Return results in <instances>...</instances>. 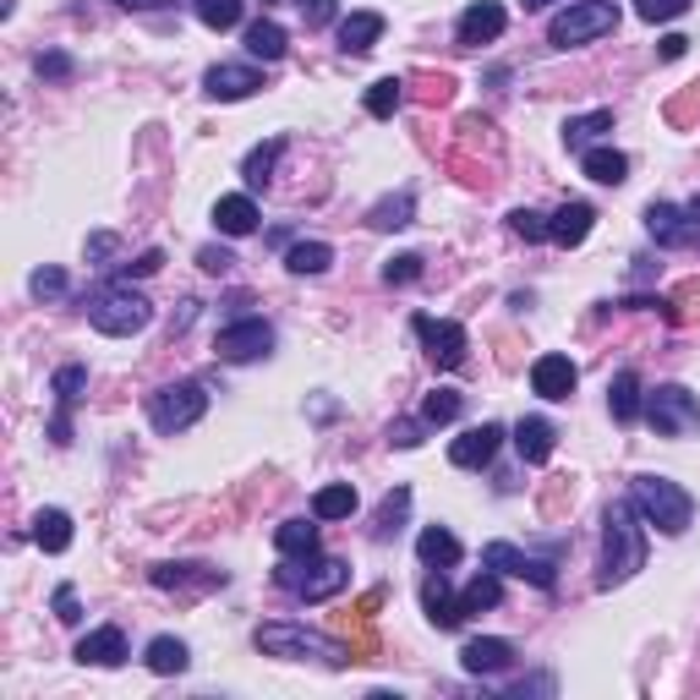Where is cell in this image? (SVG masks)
<instances>
[{"mask_svg":"<svg viewBox=\"0 0 700 700\" xmlns=\"http://www.w3.org/2000/svg\"><path fill=\"white\" fill-rule=\"evenodd\" d=\"M400 104H405V83H400V78H378V83L367 87V110H372L378 121H389Z\"/></svg>","mask_w":700,"mask_h":700,"instance_id":"8d00e7d4","label":"cell"},{"mask_svg":"<svg viewBox=\"0 0 700 700\" xmlns=\"http://www.w3.org/2000/svg\"><path fill=\"white\" fill-rule=\"evenodd\" d=\"M346 515H356V487L350 482H334L312 498V521H346Z\"/></svg>","mask_w":700,"mask_h":700,"instance_id":"4dcf8cb0","label":"cell"},{"mask_svg":"<svg viewBox=\"0 0 700 700\" xmlns=\"http://www.w3.org/2000/svg\"><path fill=\"white\" fill-rule=\"evenodd\" d=\"M482 564H487V569H498V575H515V580H531V586L553 591V564H547V558H536V553L509 547V542H487Z\"/></svg>","mask_w":700,"mask_h":700,"instance_id":"30bf717a","label":"cell"},{"mask_svg":"<svg viewBox=\"0 0 700 700\" xmlns=\"http://www.w3.org/2000/svg\"><path fill=\"white\" fill-rule=\"evenodd\" d=\"M629 498H635V509L646 515V525H657L662 536H684L690 521H696V498H690L679 482H668V476H635Z\"/></svg>","mask_w":700,"mask_h":700,"instance_id":"3957f363","label":"cell"},{"mask_svg":"<svg viewBox=\"0 0 700 700\" xmlns=\"http://www.w3.org/2000/svg\"><path fill=\"white\" fill-rule=\"evenodd\" d=\"M110 253H115V236H93L87 241V258H110Z\"/></svg>","mask_w":700,"mask_h":700,"instance_id":"db71d44e","label":"cell"},{"mask_svg":"<svg viewBox=\"0 0 700 700\" xmlns=\"http://www.w3.org/2000/svg\"><path fill=\"white\" fill-rule=\"evenodd\" d=\"M422 608H428V618H433L437 629H460V618H465V608L449 597V580H443V569H433V575L422 580Z\"/></svg>","mask_w":700,"mask_h":700,"instance_id":"44dd1931","label":"cell"},{"mask_svg":"<svg viewBox=\"0 0 700 700\" xmlns=\"http://www.w3.org/2000/svg\"><path fill=\"white\" fill-rule=\"evenodd\" d=\"M498 443H504V428H498V422H482V428H465V433L449 443V460H454L460 471H482V465L498 454Z\"/></svg>","mask_w":700,"mask_h":700,"instance_id":"4fadbf2b","label":"cell"},{"mask_svg":"<svg viewBox=\"0 0 700 700\" xmlns=\"http://www.w3.org/2000/svg\"><path fill=\"white\" fill-rule=\"evenodd\" d=\"M684 50H690V39H684V33H668V39H662V61H679Z\"/></svg>","mask_w":700,"mask_h":700,"instance_id":"f5cc1de1","label":"cell"},{"mask_svg":"<svg viewBox=\"0 0 700 700\" xmlns=\"http://www.w3.org/2000/svg\"><path fill=\"white\" fill-rule=\"evenodd\" d=\"M334 262V247L329 241H296L290 253H285V268L290 274H323Z\"/></svg>","mask_w":700,"mask_h":700,"instance_id":"1f68e13d","label":"cell"},{"mask_svg":"<svg viewBox=\"0 0 700 700\" xmlns=\"http://www.w3.org/2000/svg\"><path fill=\"white\" fill-rule=\"evenodd\" d=\"M159 262H165V253H143V258L121 262V279H143V274H159Z\"/></svg>","mask_w":700,"mask_h":700,"instance_id":"bcb514c9","label":"cell"},{"mask_svg":"<svg viewBox=\"0 0 700 700\" xmlns=\"http://www.w3.org/2000/svg\"><path fill=\"white\" fill-rule=\"evenodd\" d=\"M389 443H400V449H416V443H422V422H394V428H389Z\"/></svg>","mask_w":700,"mask_h":700,"instance_id":"681fc988","label":"cell"},{"mask_svg":"<svg viewBox=\"0 0 700 700\" xmlns=\"http://www.w3.org/2000/svg\"><path fill=\"white\" fill-rule=\"evenodd\" d=\"M575 383H580V372H575L569 356H536V367H531V389H536L542 400H569Z\"/></svg>","mask_w":700,"mask_h":700,"instance_id":"9a60e30c","label":"cell"},{"mask_svg":"<svg viewBox=\"0 0 700 700\" xmlns=\"http://www.w3.org/2000/svg\"><path fill=\"white\" fill-rule=\"evenodd\" d=\"M460 662H465V673H504L515 662V646L498 640V635H476V640H465Z\"/></svg>","mask_w":700,"mask_h":700,"instance_id":"2e32d148","label":"cell"},{"mask_svg":"<svg viewBox=\"0 0 700 700\" xmlns=\"http://www.w3.org/2000/svg\"><path fill=\"white\" fill-rule=\"evenodd\" d=\"M39 72H44V78H66L72 61H66V55H39Z\"/></svg>","mask_w":700,"mask_h":700,"instance_id":"816d5d0a","label":"cell"},{"mask_svg":"<svg viewBox=\"0 0 700 700\" xmlns=\"http://www.w3.org/2000/svg\"><path fill=\"white\" fill-rule=\"evenodd\" d=\"M28 290H33L39 301H44V296H61V290H66V274H61V268H33Z\"/></svg>","mask_w":700,"mask_h":700,"instance_id":"7bdbcfd3","label":"cell"},{"mask_svg":"<svg viewBox=\"0 0 700 700\" xmlns=\"http://www.w3.org/2000/svg\"><path fill=\"white\" fill-rule=\"evenodd\" d=\"M646 422L657 428V437H690L700 433V400L684 383H657L646 394Z\"/></svg>","mask_w":700,"mask_h":700,"instance_id":"8992f818","label":"cell"},{"mask_svg":"<svg viewBox=\"0 0 700 700\" xmlns=\"http://www.w3.org/2000/svg\"><path fill=\"white\" fill-rule=\"evenodd\" d=\"M608 411H612V422H635L646 405H640V378L635 372H618L608 383Z\"/></svg>","mask_w":700,"mask_h":700,"instance_id":"f1b7e54d","label":"cell"},{"mask_svg":"<svg viewBox=\"0 0 700 700\" xmlns=\"http://www.w3.org/2000/svg\"><path fill=\"white\" fill-rule=\"evenodd\" d=\"M121 6H165V0H121Z\"/></svg>","mask_w":700,"mask_h":700,"instance_id":"9f6ffc18","label":"cell"},{"mask_svg":"<svg viewBox=\"0 0 700 700\" xmlns=\"http://www.w3.org/2000/svg\"><path fill=\"white\" fill-rule=\"evenodd\" d=\"M247 50H253L258 61H279V55H285V28L268 22V17H258V22L247 28Z\"/></svg>","mask_w":700,"mask_h":700,"instance_id":"d6a6232c","label":"cell"},{"mask_svg":"<svg viewBox=\"0 0 700 700\" xmlns=\"http://www.w3.org/2000/svg\"><path fill=\"white\" fill-rule=\"evenodd\" d=\"M55 618H61V624H78V618H83V612H78V591H72V586H61V591H55Z\"/></svg>","mask_w":700,"mask_h":700,"instance_id":"7dc6e473","label":"cell"},{"mask_svg":"<svg viewBox=\"0 0 700 700\" xmlns=\"http://www.w3.org/2000/svg\"><path fill=\"white\" fill-rule=\"evenodd\" d=\"M33 542H39L44 553H66V547H72V515H66V509H39Z\"/></svg>","mask_w":700,"mask_h":700,"instance_id":"4316f807","label":"cell"},{"mask_svg":"<svg viewBox=\"0 0 700 700\" xmlns=\"http://www.w3.org/2000/svg\"><path fill=\"white\" fill-rule=\"evenodd\" d=\"M214 225H219L225 236H253V230H258V203H253L247 192H230V197L214 203Z\"/></svg>","mask_w":700,"mask_h":700,"instance_id":"ffe728a7","label":"cell"},{"mask_svg":"<svg viewBox=\"0 0 700 700\" xmlns=\"http://www.w3.org/2000/svg\"><path fill=\"white\" fill-rule=\"evenodd\" d=\"M192 569H197V564H154L148 580H154L159 591H181V586L208 591V586H225V569H203V575H192Z\"/></svg>","mask_w":700,"mask_h":700,"instance_id":"7402d4cb","label":"cell"},{"mask_svg":"<svg viewBox=\"0 0 700 700\" xmlns=\"http://www.w3.org/2000/svg\"><path fill=\"white\" fill-rule=\"evenodd\" d=\"M197 262H203V268H208V274H225V268H230V253H225V247H203V253H197Z\"/></svg>","mask_w":700,"mask_h":700,"instance_id":"f907efd6","label":"cell"},{"mask_svg":"<svg viewBox=\"0 0 700 700\" xmlns=\"http://www.w3.org/2000/svg\"><path fill=\"white\" fill-rule=\"evenodd\" d=\"M646 230H651L662 247H696L700 241V197L690 203V208L651 203V208H646Z\"/></svg>","mask_w":700,"mask_h":700,"instance_id":"9c48e42d","label":"cell"},{"mask_svg":"<svg viewBox=\"0 0 700 700\" xmlns=\"http://www.w3.org/2000/svg\"><path fill=\"white\" fill-rule=\"evenodd\" d=\"M279 586L285 591H296L301 603H323V597H340L350 586V569L340 558H285V569H279Z\"/></svg>","mask_w":700,"mask_h":700,"instance_id":"52a82bcc","label":"cell"},{"mask_svg":"<svg viewBox=\"0 0 700 700\" xmlns=\"http://www.w3.org/2000/svg\"><path fill=\"white\" fill-rule=\"evenodd\" d=\"M416 553H422L428 569H437V564H460V536L443 531V525H428V531L416 536Z\"/></svg>","mask_w":700,"mask_h":700,"instance_id":"83f0119b","label":"cell"},{"mask_svg":"<svg viewBox=\"0 0 700 700\" xmlns=\"http://www.w3.org/2000/svg\"><path fill=\"white\" fill-rule=\"evenodd\" d=\"M87 323H93L99 334L126 340V334H143V329L154 323V301L137 296L132 285H110V290H99V296L87 301Z\"/></svg>","mask_w":700,"mask_h":700,"instance_id":"277c9868","label":"cell"},{"mask_svg":"<svg viewBox=\"0 0 700 700\" xmlns=\"http://www.w3.org/2000/svg\"><path fill=\"white\" fill-rule=\"evenodd\" d=\"M203 411H208V389L197 378H181V383H165L148 394V422L159 433H186Z\"/></svg>","mask_w":700,"mask_h":700,"instance_id":"5b68a950","label":"cell"},{"mask_svg":"<svg viewBox=\"0 0 700 700\" xmlns=\"http://www.w3.org/2000/svg\"><path fill=\"white\" fill-rule=\"evenodd\" d=\"M504 22H509V11H504L498 0H476V6L460 11V28H454V33H460L465 50H476V44H493V39L504 33Z\"/></svg>","mask_w":700,"mask_h":700,"instance_id":"5bb4252c","label":"cell"},{"mask_svg":"<svg viewBox=\"0 0 700 700\" xmlns=\"http://www.w3.org/2000/svg\"><path fill=\"white\" fill-rule=\"evenodd\" d=\"M509 230L525 236V241H542V236H547V219H542V214H531V208H515V214H509Z\"/></svg>","mask_w":700,"mask_h":700,"instance_id":"ee69618b","label":"cell"},{"mask_svg":"<svg viewBox=\"0 0 700 700\" xmlns=\"http://www.w3.org/2000/svg\"><path fill=\"white\" fill-rule=\"evenodd\" d=\"M378 39H383V17L378 11H350L346 22H340V44H346L350 55H367Z\"/></svg>","mask_w":700,"mask_h":700,"instance_id":"603a6c76","label":"cell"},{"mask_svg":"<svg viewBox=\"0 0 700 700\" xmlns=\"http://www.w3.org/2000/svg\"><path fill=\"white\" fill-rule=\"evenodd\" d=\"M498 603H504V586H498V575H487V569L460 591V608L465 612H487V608H498Z\"/></svg>","mask_w":700,"mask_h":700,"instance_id":"836d02e7","label":"cell"},{"mask_svg":"<svg viewBox=\"0 0 700 700\" xmlns=\"http://www.w3.org/2000/svg\"><path fill=\"white\" fill-rule=\"evenodd\" d=\"M416 340L428 346V356H433L437 367H460L465 361V346H471L454 318H416Z\"/></svg>","mask_w":700,"mask_h":700,"instance_id":"7c38bea8","label":"cell"},{"mask_svg":"<svg viewBox=\"0 0 700 700\" xmlns=\"http://www.w3.org/2000/svg\"><path fill=\"white\" fill-rule=\"evenodd\" d=\"M279 154H285V143H279V137H274V143H262V148H253V154H247V165H241L247 186H268V175H274V165H279Z\"/></svg>","mask_w":700,"mask_h":700,"instance_id":"74e56055","label":"cell"},{"mask_svg":"<svg viewBox=\"0 0 700 700\" xmlns=\"http://www.w3.org/2000/svg\"><path fill=\"white\" fill-rule=\"evenodd\" d=\"M635 569H646V515L635 498L608 509V553H603V586H624Z\"/></svg>","mask_w":700,"mask_h":700,"instance_id":"6da1fadb","label":"cell"},{"mask_svg":"<svg viewBox=\"0 0 700 700\" xmlns=\"http://www.w3.org/2000/svg\"><path fill=\"white\" fill-rule=\"evenodd\" d=\"M416 274H422V258H416V253H400V258L383 268V279H389V285H411Z\"/></svg>","mask_w":700,"mask_h":700,"instance_id":"f6af8a7d","label":"cell"},{"mask_svg":"<svg viewBox=\"0 0 700 700\" xmlns=\"http://www.w3.org/2000/svg\"><path fill=\"white\" fill-rule=\"evenodd\" d=\"M197 22L203 28H236L241 22V0H197Z\"/></svg>","mask_w":700,"mask_h":700,"instance_id":"f35d334b","label":"cell"},{"mask_svg":"<svg viewBox=\"0 0 700 700\" xmlns=\"http://www.w3.org/2000/svg\"><path fill=\"white\" fill-rule=\"evenodd\" d=\"M542 6H553V0H525V11H542Z\"/></svg>","mask_w":700,"mask_h":700,"instance_id":"11a10c76","label":"cell"},{"mask_svg":"<svg viewBox=\"0 0 700 700\" xmlns=\"http://www.w3.org/2000/svg\"><path fill=\"white\" fill-rule=\"evenodd\" d=\"M603 132H612V110H591V115H569V121H564V143H569L575 154H586Z\"/></svg>","mask_w":700,"mask_h":700,"instance_id":"d4e9b609","label":"cell"},{"mask_svg":"<svg viewBox=\"0 0 700 700\" xmlns=\"http://www.w3.org/2000/svg\"><path fill=\"white\" fill-rule=\"evenodd\" d=\"M460 416V394L454 389H433L428 405H422V422H454Z\"/></svg>","mask_w":700,"mask_h":700,"instance_id":"ab89813d","label":"cell"},{"mask_svg":"<svg viewBox=\"0 0 700 700\" xmlns=\"http://www.w3.org/2000/svg\"><path fill=\"white\" fill-rule=\"evenodd\" d=\"M580 165H586L591 181H603V186H618V181L629 175V159H624L618 148H586V154H580Z\"/></svg>","mask_w":700,"mask_h":700,"instance_id":"f546056e","label":"cell"},{"mask_svg":"<svg viewBox=\"0 0 700 700\" xmlns=\"http://www.w3.org/2000/svg\"><path fill=\"white\" fill-rule=\"evenodd\" d=\"M301 11H307V28H323V22H334V0H301Z\"/></svg>","mask_w":700,"mask_h":700,"instance_id":"c3c4849f","label":"cell"},{"mask_svg":"<svg viewBox=\"0 0 700 700\" xmlns=\"http://www.w3.org/2000/svg\"><path fill=\"white\" fill-rule=\"evenodd\" d=\"M405 504H411V493H405V487H394V493L383 498V509H378V536H389V531H394V521L405 515Z\"/></svg>","mask_w":700,"mask_h":700,"instance_id":"b9f144b4","label":"cell"},{"mask_svg":"<svg viewBox=\"0 0 700 700\" xmlns=\"http://www.w3.org/2000/svg\"><path fill=\"white\" fill-rule=\"evenodd\" d=\"M411 208H416V203H411V192L383 197V203L367 214V225H372V230H400V225H411Z\"/></svg>","mask_w":700,"mask_h":700,"instance_id":"d590c367","label":"cell"},{"mask_svg":"<svg viewBox=\"0 0 700 700\" xmlns=\"http://www.w3.org/2000/svg\"><path fill=\"white\" fill-rule=\"evenodd\" d=\"M219 361H258L274 350V329L262 323V318H241V323H230V329H219Z\"/></svg>","mask_w":700,"mask_h":700,"instance_id":"8fae6325","label":"cell"},{"mask_svg":"<svg viewBox=\"0 0 700 700\" xmlns=\"http://www.w3.org/2000/svg\"><path fill=\"white\" fill-rule=\"evenodd\" d=\"M203 87H208V99L236 104V99H253V93L262 87V78L253 72V66H214V72L203 78Z\"/></svg>","mask_w":700,"mask_h":700,"instance_id":"ac0fdd59","label":"cell"},{"mask_svg":"<svg viewBox=\"0 0 700 700\" xmlns=\"http://www.w3.org/2000/svg\"><path fill=\"white\" fill-rule=\"evenodd\" d=\"M553 422H542V416H525L521 428H515V449H521L525 465H542L547 454H553Z\"/></svg>","mask_w":700,"mask_h":700,"instance_id":"cb8c5ba5","label":"cell"},{"mask_svg":"<svg viewBox=\"0 0 700 700\" xmlns=\"http://www.w3.org/2000/svg\"><path fill=\"white\" fill-rule=\"evenodd\" d=\"M274 547L285 558H318V525L312 521H285L274 531Z\"/></svg>","mask_w":700,"mask_h":700,"instance_id":"484cf974","label":"cell"},{"mask_svg":"<svg viewBox=\"0 0 700 700\" xmlns=\"http://www.w3.org/2000/svg\"><path fill=\"white\" fill-rule=\"evenodd\" d=\"M635 11H640L646 22H673V17L690 11V0H635Z\"/></svg>","mask_w":700,"mask_h":700,"instance_id":"60d3db41","label":"cell"},{"mask_svg":"<svg viewBox=\"0 0 700 700\" xmlns=\"http://www.w3.org/2000/svg\"><path fill=\"white\" fill-rule=\"evenodd\" d=\"M612 28H618V6H612V0H580V6H569V11L553 17L547 39H553L558 50H569V44L603 39V33H612Z\"/></svg>","mask_w":700,"mask_h":700,"instance_id":"ba28073f","label":"cell"},{"mask_svg":"<svg viewBox=\"0 0 700 700\" xmlns=\"http://www.w3.org/2000/svg\"><path fill=\"white\" fill-rule=\"evenodd\" d=\"M258 651L262 657H285V662H329V668H346L350 651L340 640H329V635H318V629H307V624H258Z\"/></svg>","mask_w":700,"mask_h":700,"instance_id":"7a4b0ae2","label":"cell"},{"mask_svg":"<svg viewBox=\"0 0 700 700\" xmlns=\"http://www.w3.org/2000/svg\"><path fill=\"white\" fill-rule=\"evenodd\" d=\"M186 646L175 640V635H159V640H148V668L154 673H186Z\"/></svg>","mask_w":700,"mask_h":700,"instance_id":"e575fe53","label":"cell"},{"mask_svg":"<svg viewBox=\"0 0 700 700\" xmlns=\"http://www.w3.org/2000/svg\"><path fill=\"white\" fill-rule=\"evenodd\" d=\"M78 662H93V668H121L126 662V635L115 629V624H104V629H93L78 640Z\"/></svg>","mask_w":700,"mask_h":700,"instance_id":"e0dca14e","label":"cell"},{"mask_svg":"<svg viewBox=\"0 0 700 700\" xmlns=\"http://www.w3.org/2000/svg\"><path fill=\"white\" fill-rule=\"evenodd\" d=\"M591 203H564L553 219H547V241H558V247H580L586 236H591Z\"/></svg>","mask_w":700,"mask_h":700,"instance_id":"d6986e66","label":"cell"}]
</instances>
